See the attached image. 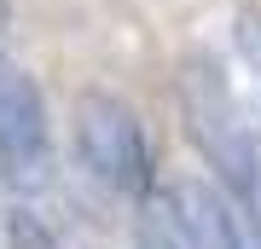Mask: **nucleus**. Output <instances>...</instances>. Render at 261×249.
<instances>
[{"instance_id": "f257e3e1", "label": "nucleus", "mask_w": 261, "mask_h": 249, "mask_svg": "<svg viewBox=\"0 0 261 249\" xmlns=\"http://www.w3.org/2000/svg\"><path fill=\"white\" fill-rule=\"evenodd\" d=\"M70 128H75V157H82V168L99 185H111L122 197H140L151 185V133L128 99L82 93Z\"/></svg>"}, {"instance_id": "f03ea898", "label": "nucleus", "mask_w": 261, "mask_h": 249, "mask_svg": "<svg viewBox=\"0 0 261 249\" xmlns=\"http://www.w3.org/2000/svg\"><path fill=\"white\" fill-rule=\"evenodd\" d=\"M180 110H186V133L192 145L203 151V157L221 168V180L232 185V191L250 203L255 197V180H261V151H255V133L244 128L232 93H226V81L215 75L209 64H192L180 70Z\"/></svg>"}, {"instance_id": "7ed1b4c3", "label": "nucleus", "mask_w": 261, "mask_h": 249, "mask_svg": "<svg viewBox=\"0 0 261 249\" xmlns=\"http://www.w3.org/2000/svg\"><path fill=\"white\" fill-rule=\"evenodd\" d=\"M0 168H6L12 185H41L53 168L41 87L18 64H6V58H0Z\"/></svg>"}, {"instance_id": "20e7f679", "label": "nucleus", "mask_w": 261, "mask_h": 249, "mask_svg": "<svg viewBox=\"0 0 261 249\" xmlns=\"http://www.w3.org/2000/svg\"><path fill=\"white\" fill-rule=\"evenodd\" d=\"M168 203H174V238H180V249H250L238 214L226 209V197L215 191V185L180 180Z\"/></svg>"}, {"instance_id": "39448f33", "label": "nucleus", "mask_w": 261, "mask_h": 249, "mask_svg": "<svg viewBox=\"0 0 261 249\" xmlns=\"http://www.w3.org/2000/svg\"><path fill=\"white\" fill-rule=\"evenodd\" d=\"M238 46H244V58H250V70L261 75V18H255V12L238 18Z\"/></svg>"}, {"instance_id": "423d86ee", "label": "nucleus", "mask_w": 261, "mask_h": 249, "mask_svg": "<svg viewBox=\"0 0 261 249\" xmlns=\"http://www.w3.org/2000/svg\"><path fill=\"white\" fill-rule=\"evenodd\" d=\"M134 249H180V238H174V232H163L157 220H145L140 232H134Z\"/></svg>"}, {"instance_id": "0eeeda50", "label": "nucleus", "mask_w": 261, "mask_h": 249, "mask_svg": "<svg viewBox=\"0 0 261 249\" xmlns=\"http://www.w3.org/2000/svg\"><path fill=\"white\" fill-rule=\"evenodd\" d=\"M6 29H12V0H0V46H6Z\"/></svg>"}]
</instances>
